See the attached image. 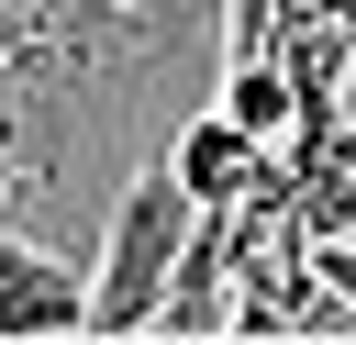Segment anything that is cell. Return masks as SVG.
<instances>
[{
  "mask_svg": "<svg viewBox=\"0 0 356 345\" xmlns=\"http://www.w3.org/2000/svg\"><path fill=\"white\" fill-rule=\"evenodd\" d=\"M0 334L33 345V334H89V278L22 234H0Z\"/></svg>",
  "mask_w": 356,
  "mask_h": 345,
  "instance_id": "3957f363",
  "label": "cell"
},
{
  "mask_svg": "<svg viewBox=\"0 0 356 345\" xmlns=\"http://www.w3.org/2000/svg\"><path fill=\"white\" fill-rule=\"evenodd\" d=\"M189 223H200V200L178 189V167H145V178L122 189V211H111V256H100V278H89V334H145V323H156Z\"/></svg>",
  "mask_w": 356,
  "mask_h": 345,
  "instance_id": "6da1fadb",
  "label": "cell"
},
{
  "mask_svg": "<svg viewBox=\"0 0 356 345\" xmlns=\"http://www.w3.org/2000/svg\"><path fill=\"white\" fill-rule=\"evenodd\" d=\"M222 111H234L256 145H289V134H300V89H289V56H278V45L234 56V78H222Z\"/></svg>",
  "mask_w": 356,
  "mask_h": 345,
  "instance_id": "5b68a950",
  "label": "cell"
},
{
  "mask_svg": "<svg viewBox=\"0 0 356 345\" xmlns=\"http://www.w3.org/2000/svg\"><path fill=\"white\" fill-rule=\"evenodd\" d=\"M234 211H200L189 223V245H178V267H167V300H156V334L167 345H200V334H222L234 323Z\"/></svg>",
  "mask_w": 356,
  "mask_h": 345,
  "instance_id": "7a4b0ae2",
  "label": "cell"
},
{
  "mask_svg": "<svg viewBox=\"0 0 356 345\" xmlns=\"http://www.w3.org/2000/svg\"><path fill=\"white\" fill-rule=\"evenodd\" d=\"M267 156H278V145H256V134H245L234 111H211V122H189V134L167 145V167H178V189H189L200 211H222V200H245V189L267 178Z\"/></svg>",
  "mask_w": 356,
  "mask_h": 345,
  "instance_id": "277c9868",
  "label": "cell"
}]
</instances>
